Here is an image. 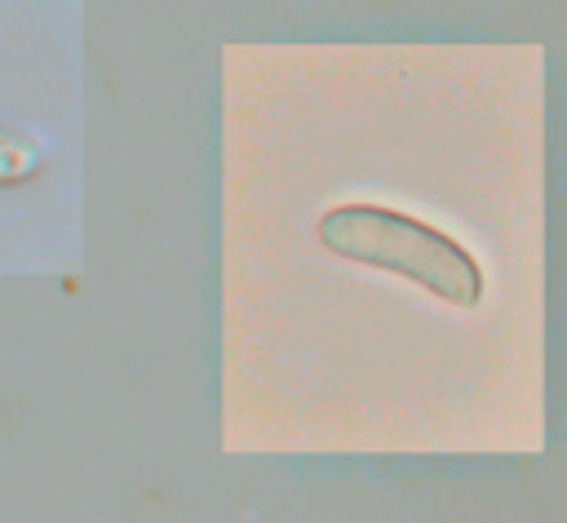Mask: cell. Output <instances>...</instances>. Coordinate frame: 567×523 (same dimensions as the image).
Segmentation results:
<instances>
[{
	"label": "cell",
	"mask_w": 567,
	"mask_h": 523,
	"mask_svg": "<svg viewBox=\"0 0 567 523\" xmlns=\"http://www.w3.org/2000/svg\"><path fill=\"white\" fill-rule=\"evenodd\" d=\"M319 244L346 262L403 275L452 306L483 301V266L465 244L439 226L385 208V204H337L319 217Z\"/></svg>",
	"instance_id": "1"
},
{
	"label": "cell",
	"mask_w": 567,
	"mask_h": 523,
	"mask_svg": "<svg viewBox=\"0 0 567 523\" xmlns=\"http://www.w3.org/2000/svg\"><path fill=\"white\" fill-rule=\"evenodd\" d=\"M40 168H44V151H40V142H35L31 133H22V129L0 124V186H9V182H27V177H35Z\"/></svg>",
	"instance_id": "2"
}]
</instances>
